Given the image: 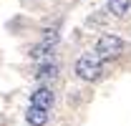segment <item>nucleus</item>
<instances>
[{"mask_svg": "<svg viewBox=\"0 0 131 126\" xmlns=\"http://www.w3.org/2000/svg\"><path fill=\"white\" fill-rule=\"evenodd\" d=\"M53 101H56V96L50 91L48 86H40V88H35L30 96V106H40V109H50L53 106Z\"/></svg>", "mask_w": 131, "mask_h": 126, "instance_id": "7ed1b4c3", "label": "nucleus"}, {"mask_svg": "<svg viewBox=\"0 0 131 126\" xmlns=\"http://www.w3.org/2000/svg\"><path fill=\"white\" fill-rule=\"evenodd\" d=\"M131 8V0H108V13L114 18H124Z\"/></svg>", "mask_w": 131, "mask_h": 126, "instance_id": "39448f33", "label": "nucleus"}, {"mask_svg": "<svg viewBox=\"0 0 131 126\" xmlns=\"http://www.w3.org/2000/svg\"><path fill=\"white\" fill-rule=\"evenodd\" d=\"M56 73H58V66H56V63H46V66H40L33 76H35V81H48V78H56Z\"/></svg>", "mask_w": 131, "mask_h": 126, "instance_id": "423d86ee", "label": "nucleus"}, {"mask_svg": "<svg viewBox=\"0 0 131 126\" xmlns=\"http://www.w3.org/2000/svg\"><path fill=\"white\" fill-rule=\"evenodd\" d=\"M124 53V40L118 38V35H101L96 43V56L103 61V58H116V56H121Z\"/></svg>", "mask_w": 131, "mask_h": 126, "instance_id": "f03ea898", "label": "nucleus"}, {"mask_svg": "<svg viewBox=\"0 0 131 126\" xmlns=\"http://www.w3.org/2000/svg\"><path fill=\"white\" fill-rule=\"evenodd\" d=\"M28 124L30 126H46L48 124V109H40V106H30L28 113H25Z\"/></svg>", "mask_w": 131, "mask_h": 126, "instance_id": "20e7f679", "label": "nucleus"}, {"mask_svg": "<svg viewBox=\"0 0 131 126\" xmlns=\"http://www.w3.org/2000/svg\"><path fill=\"white\" fill-rule=\"evenodd\" d=\"M76 73L83 81H98L103 76V63H101V58H98L96 53H86L76 63Z\"/></svg>", "mask_w": 131, "mask_h": 126, "instance_id": "f257e3e1", "label": "nucleus"}]
</instances>
